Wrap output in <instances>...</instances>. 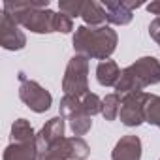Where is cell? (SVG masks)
<instances>
[{
    "mask_svg": "<svg viewBox=\"0 0 160 160\" xmlns=\"http://www.w3.org/2000/svg\"><path fill=\"white\" fill-rule=\"evenodd\" d=\"M66 119L64 117H53V119H49L43 126H42V130L36 134V145H38V151L42 152V151H45L49 145H53L55 141H58V139H62L64 138V130H66V122H64Z\"/></svg>",
    "mask_w": 160,
    "mask_h": 160,
    "instance_id": "cell-8",
    "label": "cell"
},
{
    "mask_svg": "<svg viewBox=\"0 0 160 160\" xmlns=\"http://www.w3.org/2000/svg\"><path fill=\"white\" fill-rule=\"evenodd\" d=\"M151 94L149 92H130L126 96H122L121 102V122L124 126H139L141 122H145V108L149 102Z\"/></svg>",
    "mask_w": 160,
    "mask_h": 160,
    "instance_id": "cell-6",
    "label": "cell"
},
{
    "mask_svg": "<svg viewBox=\"0 0 160 160\" xmlns=\"http://www.w3.org/2000/svg\"><path fill=\"white\" fill-rule=\"evenodd\" d=\"M62 91L68 96L83 98L89 92V58L83 55H73L68 60L64 77H62Z\"/></svg>",
    "mask_w": 160,
    "mask_h": 160,
    "instance_id": "cell-4",
    "label": "cell"
},
{
    "mask_svg": "<svg viewBox=\"0 0 160 160\" xmlns=\"http://www.w3.org/2000/svg\"><path fill=\"white\" fill-rule=\"evenodd\" d=\"M121 68L115 60H102L96 66V79L102 87H115L119 77H121Z\"/></svg>",
    "mask_w": 160,
    "mask_h": 160,
    "instance_id": "cell-12",
    "label": "cell"
},
{
    "mask_svg": "<svg viewBox=\"0 0 160 160\" xmlns=\"http://www.w3.org/2000/svg\"><path fill=\"white\" fill-rule=\"evenodd\" d=\"M149 34H151V38L160 45V17H156V19L151 21V25H149Z\"/></svg>",
    "mask_w": 160,
    "mask_h": 160,
    "instance_id": "cell-21",
    "label": "cell"
},
{
    "mask_svg": "<svg viewBox=\"0 0 160 160\" xmlns=\"http://www.w3.org/2000/svg\"><path fill=\"white\" fill-rule=\"evenodd\" d=\"M124 2H126V6L134 12V10H138V8H141L143 6V2H136V0H124Z\"/></svg>",
    "mask_w": 160,
    "mask_h": 160,
    "instance_id": "cell-23",
    "label": "cell"
},
{
    "mask_svg": "<svg viewBox=\"0 0 160 160\" xmlns=\"http://www.w3.org/2000/svg\"><path fill=\"white\" fill-rule=\"evenodd\" d=\"M0 45L8 51H21L27 45V36L19 28L17 21L2 10V17H0Z\"/></svg>",
    "mask_w": 160,
    "mask_h": 160,
    "instance_id": "cell-7",
    "label": "cell"
},
{
    "mask_svg": "<svg viewBox=\"0 0 160 160\" xmlns=\"http://www.w3.org/2000/svg\"><path fill=\"white\" fill-rule=\"evenodd\" d=\"M145 122L160 128V96L151 94L147 108H145Z\"/></svg>",
    "mask_w": 160,
    "mask_h": 160,
    "instance_id": "cell-17",
    "label": "cell"
},
{
    "mask_svg": "<svg viewBox=\"0 0 160 160\" xmlns=\"http://www.w3.org/2000/svg\"><path fill=\"white\" fill-rule=\"evenodd\" d=\"M40 158V151L34 141H27V143H10L4 151V160H38Z\"/></svg>",
    "mask_w": 160,
    "mask_h": 160,
    "instance_id": "cell-11",
    "label": "cell"
},
{
    "mask_svg": "<svg viewBox=\"0 0 160 160\" xmlns=\"http://www.w3.org/2000/svg\"><path fill=\"white\" fill-rule=\"evenodd\" d=\"M83 4L85 0H62L58 2V8H60V13H66L68 17H81V12H83Z\"/></svg>",
    "mask_w": 160,
    "mask_h": 160,
    "instance_id": "cell-19",
    "label": "cell"
},
{
    "mask_svg": "<svg viewBox=\"0 0 160 160\" xmlns=\"http://www.w3.org/2000/svg\"><path fill=\"white\" fill-rule=\"evenodd\" d=\"M73 30V21L72 17H68L66 13H57V32L68 34Z\"/></svg>",
    "mask_w": 160,
    "mask_h": 160,
    "instance_id": "cell-20",
    "label": "cell"
},
{
    "mask_svg": "<svg viewBox=\"0 0 160 160\" xmlns=\"http://www.w3.org/2000/svg\"><path fill=\"white\" fill-rule=\"evenodd\" d=\"M12 143H27L36 139V132L27 119H17L12 124Z\"/></svg>",
    "mask_w": 160,
    "mask_h": 160,
    "instance_id": "cell-15",
    "label": "cell"
},
{
    "mask_svg": "<svg viewBox=\"0 0 160 160\" xmlns=\"http://www.w3.org/2000/svg\"><path fill=\"white\" fill-rule=\"evenodd\" d=\"M79 100H81V108H83V111L87 115L94 117V115L102 113V98L98 94H94V92L89 91L83 98H79Z\"/></svg>",
    "mask_w": 160,
    "mask_h": 160,
    "instance_id": "cell-18",
    "label": "cell"
},
{
    "mask_svg": "<svg viewBox=\"0 0 160 160\" xmlns=\"http://www.w3.org/2000/svg\"><path fill=\"white\" fill-rule=\"evenodd\" d=\"M68 121V124H70V128H72V132H73V136H85L89 130H91V126H92V117L91 115H87L85 111H83V108H81V100H79V108L66 119Z\"/></svg>",
    "mask_w": 160,
    "mask_h": 160,
    "instance_id": "cell-14",
    "label": "cell"
},
{
    "mask_svg": "<svg viewBox=\"0 0 160 160\" xmlns=\"http://www.w3.org/2000/svg\"><path fill=\"white\" fill-rule=\"evenodd\" d=\"M72 43H73L75 55H83L87 58H98L102 62V60H108L115 53L119 36L108 25H102V27L81 25L75 28Z\"/></svg>",
    "mask_w": 160,
    "mask_h": 160,
    "instance_id": "cell-1",
    "label": "cell"
},
{
    "mask_svg": "<svg viewBox=\"0 0 160 160\" xmlns=\"http://www.w3.org/2000/svg\"><path fill=\"white\" fill-rule=\"evenodd\" d=\"M121 102H122V98L117 92L106 94V98H102V115H104L106 121H115L119 117Z\"/></svg>",
    "mask_w": 160,
    "mask_h": 160,
    "instance_id": "cell-16",
    "label": "cell"
},
{
    "mask_svg": "<svg viewBox=\"0 0 160 160\" xmlns=\"http://www.w3.org/2000/svg\"><path fill=\"white\" fill-rule=\"evenodd\" d=\"M19 98L21 102L32 109L34 113H45L51 104H53V96L47 89H43L40 83L32 81L25 75V72H19Z\"/></svg>",
    "mask_w": 160,
    "mask_h": 160,
    "instance_id": "cell-5",
    "label": "cell"
},
{
    "mask_svg": "<svg viewBox=\"0 0 160 160\" xmlns=\"http://www.w3.org/2000/svg\"><path fill=\"white\" fill-rule=\"evenodd\" d=\"M147 12H151V13H154L156 17H160V0H156V2H151V4H147Z\"/></svg>",
    "mask_w": 160,
    "mask_h": 160,
    "instance_id": "cell-22",
    "label": "cell"
},
{
    "mask_svg": "<svg viewBox=\"0 0 160 160\" xmlns=\"http://www.w3.org/2000/svg\"><path fill=\"white\" fill-rule=\"evenodd\" d=\"M156 83H160V60L154 57H141L121 72L115 91L122 98L130 92H141L145 87Z\"/></svg>",
    "mask_w": 160,
    "mask_h": 160,
    "instance_id": "cell-3",
    "label": "cell"
},
{
    "mask_svg": "<svg viewBox=\"0 0 160 160\" xmlns=\"http://www.w3.org/2000/svg\"><path fill=\"white\" fill-rule=\"evenodd\" d=\"M81 17H83V21H85L87 27H102L108 21L106 8L100 2H94V0H89V2L83 4Z\"/></svg>",
    "mask_w": 160,
    "mask_h": 160,
    "instance_id": "cell-13",
    "label": "cell"
},
{
    "mask_svg": "<svg viewBox=\"0 0 160 160\" xmlns=\"http://www.w3.org/2000/svg\"><path fill=\"white\" fill-rule=\"evenodd\" d=\"M4 12H8L19 27L34 34L57 32V13L49 10V0L38 2H4Z\"/></svg>",
    "mask_w": 160,
    "mask_h": 160,
    "instance_id": "cell-2",
    "label": "cell"
},
{
    "mask_svg": "<svg viewBox=\"0 0 160 160\" xmlns=\"http://www.w3.org/2000/svg\"><path fill=\"white\" fill-rule=\"evenodd\" d=\"M111 160H141V139L134 134L122 136L113 147Z\"/></svg>",
    "mask_w": 160,
    "mask_h": 160,
    "instance_id": "cell-9",
    "label": "cell"
},
{
    "mask_svg": "<svg viewBox=\"0 0 160 160\" xmlns=\"http://www.w3.org/2000/svg\"><path fill=\"white\" fill-rule=\"evenodd\" d=\"M106 8V13H108V23L111 25H117V27H124L132 21L134 17V12L126 6L124 0H119V2H113V0H106L102 4Z\"/></svg>",
    "mask_w": 160,
    "mask_h": 160,
    "instance_id": "cell-10",
    "label": "cell"
}]
</instances>
